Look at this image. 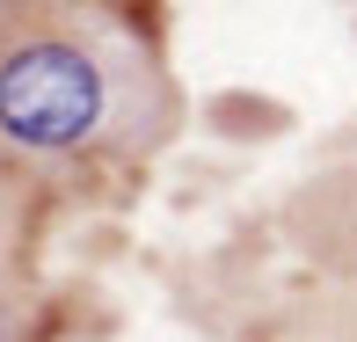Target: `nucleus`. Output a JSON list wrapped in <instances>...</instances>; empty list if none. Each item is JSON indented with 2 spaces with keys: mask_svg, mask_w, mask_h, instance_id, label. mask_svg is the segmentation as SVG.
Masks as SVG:
<instances>
[{
  "mask_svg": "<svg viewBox=\"0 0 357 342\" xmlns=\"http://www.w3.org/2000/svg\"><path fill=\"white\" fill-rule=\"evenodd\" d=\"M0 342H22V306H15L8 284H0Z\"/></svg>",
  "mask_w": 357,
  "mask_h": 342,
  "instance_id": "nucleus-2",
  "label": "nucleus"
},
{
  "mask_svg": "<svg viewBox=\"0 0 357 342\" xmlns=\"http://www.w3.org/2000/svg\"><path fill=\"white\" fill-rule=\"evenodd\" d=\"M132 109L117 44L88 22H29L0 37V146L15 160H95Z\"/></svg>",
  "mask_w": 357,
  "mask_h": 342,
  "instance_id": "nucleus-1",
  "label": "nucleus"
}]
</instances>
